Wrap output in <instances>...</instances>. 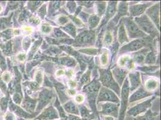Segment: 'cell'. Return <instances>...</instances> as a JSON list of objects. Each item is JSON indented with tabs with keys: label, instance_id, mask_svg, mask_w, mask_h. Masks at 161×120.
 Segmentation results:
<instances>
[{
	"label": "cell",
	"instance_id": "6da1fadb",
	"mask_svg": "<svg viewBox=\"0 0 161 120\" xmlns=\"http://www.w3.org/2000/svg\"><path fill=\"white\" fill-rule=\"evenodd\" d=\"M153 38L151 37H146L143 39H139L135 40L128 44L123 46L120 50V53H124L130 51H136L141 49L144 46H149L150 48L155 47V42L153 41Z\"/></svg>",
	"mask_w": 161,
	"mask_h": 120
},
{
	"label": "cell",
	"instance_id": "7a4b0ae2",
	"mask_svg": "<svg viewBox=\"0 0 161 120\" xmlns=\"http://www.w3.org/2000/svg\"><path fill=\"white\" fill-rule=\"evenodd\" d=\"M134 22L139 29L143 32H145L149 34L151 36L152 38L153 39L156 36H159V31L156 29L152 20L146 15L135 18Z\"/></svg>",
	"mask_w": 161,
	"mask_h": 120
},
{
	"label": "cell",
	"instance_id": "3957f363",
	"mask_svg": "<svg viewBox=\"0 0 161 120\" xmlns=\"http://www.w3.org/2000/svg\"><path fill=\"white\" fill-rule=\"evenodd\" d=\"M101 87V84L98 81L94 80L91 83L88 84L84 88V92L87 94V99L90 106L93 111H96V99H97L98 91Z\"/></svg>",
	"mask_w": 161,
	"mask_h": 120
},
{
	"label": "cell",
	"instance_id": "277c9868",
	"mask_svg": "<svg viewBox=\"0 0 161 120\" xmlns=\"http://www.w3.org/2000/svg\"><path fill=\"white\" fill-rule=\"evenodd\" d=\"M96 40V32L93 30L84 31L73 41V45L75 47L90 46L93 45Z\"/></svg>",
	"mask_w": 161,
	"mask_h": 120
},
{
	"label": "cell",
	"instance_id": "5b68a950",
	"mask_svg": "<svg viewBox=\"0 0 161 120\" xmlns=\"http://www.w3.org/2000/svg\"><path fill=\"white\" fill-rule=\"evenodd\" d=\"M99 81L104 86L114 90L117 94H120V88L113 78L112 73L110 69H99Z\"/></svg>",
	"mask_w": 161,
	"mask_h": 120
},
{
	"label": "cell",
	"instance_id": "8992f818",
	"mask_svg": "<svg viewBox=\"0 0 161 120\" xmlns=\"http://www.w3.org/2000/svg\"><path fill=\"white\" fill-rule=\"evenodd\" d=\"M124 27H126V31L131 39L144 38L148 36L143 32L135 24L132 18H125L122 19Z\"/></svg>",
	"mask_w": 161,
	"mask_h": 120
},
{
	"label": "cell",
	"instance_id": "52a82bcc",
	"mask_svg": "<svg viewBox=\"0 0 161 120\" xmlns=\"http://www.w3.org/2000/svg\"><path fill=\"white\" fill-rule=\"evenodd\" d=\"M111 102L115 103H119L120 100L119 97L111 90L105 87H102L100 90L99 95L98 97V103L101 102Z\"/></svg>",
	"mask_w": 161,
	"mask_h": 120
},
{
	"label": "cell",
	"instance_id": "ba28073f",
	"mask_svg": "<svg viewBox=\"0 0 161 120\" xmlns=\"http://www.w3.org/2000/svg\"><path fill=\"white\" fill-rule=\"evenodd\" d=\"M129 90H130L129 84L128 80L126 79L124 82L122 90V106H121L119 120H123L124 119L126 107H127V100H128L129 93Z\"/></svg>",
	"mask_w": 161,
	"mask_h": 120
},
{
	"label": "cell",
	"instance_id": "9c48e42d",
	"mask_svg": "<svg viewBox=\"0 0 161 120\" xmlns=\"http://www.w3.org/2000/svg\"><path fill=\"white\" fill-rule=\"evenodd\" d=\"M55 94L53 90L45 88L39 94V102L37 110L40 111L43 108L45 107L54 97Z\"/></svg>",
	"mask_w": 161,
	"mask_h": 120
},
{
	"label": "cell",
	"instance_id": "30bf717a",
	"mask_svg": "<svg viewBox=\"0 0 161 120\" xmlns=\"http://www.w3.org/2000/svg\"><path fill=\"white\" fill-rule=\"evenodd\" d=\"M154 98L155 97H152V99L147 100L145 102L136 105L127 111V114L132 116H136L139 114L146 112L147 109L151 106L152 101L154 99Z\"/></svg>",
	"mask_w": 161,
	"mask_h": 120
},
{
	"label": "cell",
	"instance_id": "8fae6325",
	"mask_svg": "<svg viewBox=\"0 0 161 120\" xmlns=\"http://www.w3.org/2000/svg\"><path fill=\"white\" fill-rule=\"evenodd\" d=\"M146 15L150 20H152L153 23L156 25L158 29H159V21H160V5L157 3L150 8H149L147 12Z\"/></svg>",
	"mask_w": 161,
	"mask_h": 120
},
{
	"label": "cell",
	"instance_id": "7c38bea8",
	"mask_svg": "<svg viewBox=\"0 0 161 120\" xmlns=\"http://www.w3.org/2000/svg\"><path fill=\"white\" fill-rule=\"evenodd\" d=\"M119 105L117 103H106L105 104H102V111L100 112L102 114L111 115L114 117L118 116V111H119Z\"/></svg>",
	"mask_w": 161,
	"mask_h": 120
},
{
	"label": "cell",
	"instance_id": "4fadbf2b",
	"mask_svg": "<svg viewBox=\"0 0 161 120\" xmlns=\"http://www.w3.org/2000/svg\"><path fill=\"white\" fill-rule=\"evenodd\" d=\"M127 10H128V7H127V2H125V1L120 2L119 5V7H118L117 14L115 16V17L113 19V20L111 21V22H110L108 24V26L111 27L112 28V26H114L117 24L118 21H119L120 18L124 16L128 15Z\"/></svg>",
	"mask_w": 161,
	"mask_h": 120
},
{
	"label": "cell",
	"instance_id": "5bb4252c",
	"mask_svg": "<svg viewBox=\"0 0 161 120\" xmlns=\"http://www.w3.org/2000/svg\"><path fill=\"white\" fill-rule=\"evenodd\" d=\"M152 3H142L132 5L129 7V12L132 17H138L142 15L147 7Z\"/></svg>",
	"mask_w": 161,
	"mask_h": 120
},
{
	"label": "cell",
	"instance_id": "9a60e30c",
	"mask_svg": "<svg viewBox=\"0 0 161 120\" xmlns=\"http://www.w3.org/2000/svg\"><path fill=\"white\" fill-rule=\"evenodd\" d=\"M117 1H110L108 3V6H107L106 11V15L102 22V24L100 25L99 28H102V26L105 25L107 23V22H108L115 13L117 11Z\"/></svg>",
	"mask_w": 161,
	"mask_h": 120
},
{
	"label": "cell",
	"instance_id": "2e32d148",
	"mask_svg": "<svg viewBox=\"0 0 161 120\" xmlns=\"http://www.w3.org/2000/svg\"><path fill=\"white\" fill-rule=\"evenodd\" d=\"M39 118L44 120L55 119L59 118V115L54 107H53L52 106H49L45 109Z\"/></svg>",
	"mask_w": 161,
	"mask_h": 120
},
{
	"label": "cell",
	"instance_id": "e0dca14e",
	"mask_svg": "<svg viewBox=\"0 0 161 120\" xmlns=\"http://www.w3.org/2000/svg\"><path fill=\"white\" fill-rule=\"evenodd\" d=\"M117 63L120 68H125L127 70H132L134 68L133 60L131 57L128 55L120 57L118 60Z\"/></svg>",
	"mask_w": 161,
	"mask_h": 120
},
{
	"label": "cell",
	"instance_id": "ac0fdd59",
	"mask_svg": "<svg viewBox=\"0 0 161 120\" xmlns=\"http://www.w3.org/2000/svg\"><path fill=\"white\" fill-rule=\"evenodd\" d=\"M129 78L131 82V91H134L141 85V75L140 73L138 72L131 73L129 75Z\"/></svg>",
	"mask_w": 161,
	"mask_h": 120
},
{
	"label": "cell",
	"instance_id": "d6986e66",
	"mask_svg": "<svg viewBox=\"0 0 161 120\" xmlns=\"http://www.w3.org/2000/svg\"><path fill=\"white\" fill-rule=\"evenodd\" d=\"M151 93L147 91L143 87H140V88L131 96L129 99V102L132 103L140 99H143V98L151 95Z\"/></svg>",
	"mask_w": 161,
	"mask_h": 120
},
{
	"label": "cell",
	"instance_id": "ffe728a7",
	"mask_svg": "<svg viewBox=\"0 0 161 120\" xmlns=\"http://www.w3.org/2000/svg\"><path fill=\"white\" fill-rule=\"evenodd\" d=\"M111 73L117 82L120 85H121L123 82V80L126 78L127 71L120 67H115L112 69Z\"/></svg>",
	"mask_w": 161,
	"mask_h": 120
},
{
	"label": "cell",
	"instance_id": "44dd1931",
	"mask_svg": "<svg viewBox=\"0 0 161 120\" xmlns=\"http://www.w3.org/2000/svg\"><path fill=\"white\" fill-rule=\"evenodd\" d=\"M117 33H118V37H117L118 41H119L120 44H123L124 43H126V42L127 43L129 41V40L128 37L127 36L126 31L123 21L120 24Z\"/></svg>",
	"mask_w": 161,
	"mask_h": 120
},
{
	"label": "cell",
	"instance_id": "7402d4cb",
	"mask_svg": "<svg viewBox=\"0 0 161 120\" xmlns=\"http://www.w3.org/2000/svg\"><path fill=\"white\" fill-rule=\"evenodd\" d=\"M53 85L55 86V88H56V90L58 94L61 103L64 104L67 100H68V97H67L65 93H64L65 87H64L63 84L58 83L55 81H53Z\"/></svg>",
	"mask_w": 161,
	"mask_h": 120
},
{
	"label": "cell",
	"instance_id": "603a6c76",
	"mask_svg": "<svg viewBox=\"0 0 161 120\" xmlns=\"http://www.w3.org/2000/svg\"><path fill=\"white\" fill-rule=\"evenodd\" d=\"M159 86V82L155 79H148L144 84L146 91L150 93L155 91Z\"/></svg>",
	"mask_w": 161,
	"mask_h": 120
},
{
	"label": "cell",
	"instance_id": "cb8c5ba5",
	"mask_svg": "<svg viewBox=\"0 0 161 120\" xmlns=\"http://www.w3.org/2000/svg\"><path fill=\"white\" fill-rule=\"evenodd\" d=\"M149 51L148 49H144L142 50L139 51L138 52H136L134 54V60L138 64H142L143 62H144V59L147 54V52Z\"/></svg>",
	"mask_w": 161,
	"mask_h": 120
},
{
	"label": "cell",
	"instance_id": "d4e9b609",
	"mask_svg": "<svg viewBox=\"0 0 161 120\" xmlns=\"http://www.w3.org/2000/svg\"><path fill=\"white\" fill-rule=\"evenodd\" d=\"M64 4V2L61 1H51L49 6V15H54L58 10L60 8L61 6Z\"/></svg>",
	"mask_w": 161,
	"mask_h": 120
},
{
	"label": "cell",
	"instance_id": "484cf974",
	"mask_svg": "<svg viewBox=\"0 0 161 120\" xmlns=\"http://www.w3.org/2000/svg\"><path fill=\"white\" fill-rule=\"evenodd\" d=\"M102 43L105 46H109L112 45V40H113V36L112 33L110 29L106 31L105 34L101 38Z\"/></svg>",
	"mask_w": 161,
	"mask_h": 120
},
{
	"label": "cell",
	"instance_id": "4316f807",
	"mask_svg": "<svg viewBox=\"0 0 161 120\" xmlns=\"http://www.w3.org/2000/svg\"><path fill=\"white\" fill-rule=\"evenodd\" d=\"M64 108L67 112L79 115V110L78 107L74 104L72 101H69L64 105Z\"/></svg>",
	"mask_w": 161,
	"mask_h": 120
},
{
	"label": "cell",
	"instance_id": "83f0119b",
	"mask_svg": "<svg viewBox=\"0 0 161 120\" xmlns=\"http://www.w3.org/2000/svg\"><path fill=\"white\" fill-rule=\"evenodd\" d=\"M58 62L60 64L63 65H66L69 67H75L77 64L75 60L69 57H61L58 59Z\"/></svg>",
	"mask_w": 161,
	"mask_h": 120
},
{
	"label": "cell",
	"instance_id": "f1b7e54d",
	"mask_svg": "<svg viewBox=\"0 0 161 120\" xmlns=\"http://www.w3.org/2000/svg\"><path fill=\"white\" fill-rule=\"evenodd\" d=\"M110 58V52L108 49H102L101 51V56L100 58L101 64L103 67H106L108 65Z\"/></svg>",
	"mask_w": 161,
	"mask_h": 120
},
{
	"label": "cell",
	"instance_id": "f546056e",
	"mask_svg": "<svg viewBox=\"0 0 161 120\" xmlns=\"http://www.w3.org/2000/svg\"><path fill=\"white\" fill-rule=\"evenodd\" d=\"M157 115V113L152 112L151 110H148L144 115L136 117L135 120H156L159 119Z\"/></svg>",
	"mask_w": 161,
	"mask_h": 120
},
{
	"label": "cell",
	"instance_id": "4dcf8cb0",
	"mask_svg": "<svg viewBox=\"0 0 161 120\" xmlns=\"http://www.w3.org/2000/svg\"><path fill=\"white\" fill-rule=\"evenodd\" d=\"M61 29H63L64 31L67 32V33L73 37H76L77 36V28L73 23L69 22L64 27H61Z\"/></svg>",
	"mask_w": 161,
	"mask_h": 120
},
{
	"label": "cell",
	"instance_id": "1f68e13d",
	"mask_svg": "<svg viewBox=\"0 0 161 120\" xmlns=\"http://www.w3.org/2000/svg\"><path fill=\"white\" fill-rule=\"evenodd\" d=\"M101 20V18L96 15H91L90 17H89L88 20V23L90 29H92L98 26L99 24V22Z\"/></svg>",
	"mask_w": 161,
	"mask_h": 120
},
{
	"label": "cell",
	"instance_id": "d6a6232c",
	"mask_svg": "<svg viewBox=\"0 0 161 120\" xmlns=\"http://www.w3.org/2000/svg\"><path fill=\"white\" fill-rule=\"evenodd\" d=\"M156 53L154 50H152L151 52H150L147 53L145 59H144V63L146 64H153L156 62Z\"/></svg>",
	"mask_w": 161,
	"mask_h": 120
},
{
	"label": "cell",
	"instance_id": "836d02e7",
	"mask_svg": "<svg viewBox=\"0 0 161 120\" xmlns=\"http://www.w3.org/2000/svg\"><path fill=\"white\" fill-rule=\"evenodd\" d=\"M106 3L105 1H99L96 2V10H97V13L98 16L101 18L105 12Z\"/></svg>",
	"mask_w": 161,
	"mask_h": 120
},
{
	"label": "cell",
	"instance_id": "e575fe53",
	"mask_svg": "<svg viewBox=\"0 0 161 120\" xmlns=\"http://www.w3.org/2000/svg\"><path fill=\"white\" fill-rule=\"evenodd\" d=\"M91 79V70L89 69L87 71L85 72L80 79V85L82 86L85 84H88L90 82Z\"/></svg>",
	"mask_w": 161,
	"mask_h": 120
},
{
	"label": "cell",
	"instance_id": "d590c367",
	"mask_svg": "<svg viewBox=\"0 0 161 120\" xmlns=\"http://www.w3.org/2000/svg\"><path fill=\"white\" fill-rule=\"evenodd\" d=\"M37 100H33L31 99V98L27 96L26 99L25 100V106H26L27 109L29 110L30 111H33L34 110V108L36 106Z\"/></svg>",
	"mask_w": 161,
	"mask_h": 120
},
{
	"label": "cell",
	"instance_id": "8d00e7d4",
	"mask_svg": "<svg viewBox=\"0 0 161 120\" xmlns=\"http://www.w3.org/2000/svg\"><path fill=\"white\" fill-rule=\"evenodd\" d=\"M78 51L89 55H98V54H99L101 52L99 49H95V48H85V49H79L78 50Z\"/></svg>",
	"mask_w": 161,
	"mask_h": 120
},
{
	"label": "cell",
	"instance_id": "74e56055",
	"mask_svg": "<svg viewBox=\"0 0 161 120\" xmlns=\"http://www.w3.org/2000/svg\"><path fill=\"white\" fill-rule=\"evenodd\" d=\"M53 36H54L53 37H55L58 39H63L64 38L66 39V38L69 37H68V36L67 34L64 33L63 31H61L60 29L57 28H54V30H53Z\"/></svg>",
	"mask_w": 161,
	"mask_h": 120
},
{
	"label": "cell",
	"instance_id": "f35d334b",
	"mask_svg": "<svg viewBox=\"0 0 161 120\" xmlns=\"http://www.w3.org/2000/svg\"><path fill=\"white\" fill-rule=\"evenodd\" d=\"M69 20V17L64 15H60L57 18V22L60 26H64L66 24H68Z\"/></svg>",
	"mask_w": 161,
	"mask_h": 120
},
{
	"label": "cell",
	"instance_id": "ab89813d",
	"mask_svg": "<svg viewBox=\"0 0 161 120\" xmlns=\"http://www.w3.org/2000/svg\"><path fill=\"white\" fill-rule=\"evenodd\" d=\"M54 106L57 108V109L58 111V112H59V115L62 118V119H64V118H66V113L65 112H64V108L62 107V106H61L58 99H56V101L55 102V104H54Z\"/></svg>",
	"mask_w": 161,
	"mask_h": 120
},
{
	"label": "cell",
	"instance_id": "60d3db41",
	"mask_svg": "<svg viewBox=\"0 0 161 120\" xmlns=\"http://www.w3.org/2000/svg\"><path fill=\"white\" fill-rule=\"evenodd\" d=\"M80 111L82 115V116L84 118H86V119H90L91 118V114L89 112L88 109L84 106L80 107Z\"/></svg>",
	"mask_w": 161,
	"mask_h": 120
},
{
	"label": "cell",
	"instance_id": "b9f144b4",
	"mask_svg": "<svg viewBox=\"0 0 161 120\" xmlns=\"http://www.w3.org/2000/svg\"><path fill=\"white\" fill-rule=\"evenodd\" d=\"M53 30V28L48 24H44L41 25L40 28V31L43 34H48L51 33Z\"/></svg>",
	"mask_w": 161,
	"mask_h": 120
},
{
	"label": "cell",
	"instance_id": "7bdbcfd3",
	"mask_svg": "<svg viewBox=\"0 0 161 120\" xmlns=\"http://www.w3.org/2000/svg\"><path fill=\"white\" fill-rule=\"evenodd\" d=\"M159 68V66H153V65H148V66H144L143 67H139V69L142 72L146 73H151L156 71Z\"/></svg>",
	"mask_w": 161,
	"mask_h": 120
},
{
	"label": "cell",
	"instance_id": "ee69618b",
	"mask_svg": "<svg viewBox=\"0 0 161 120\" xmlns=\"http://www.w3.org/2000/svg\"><path fill=\"white\" fill-rule=\"evenodd\" d=\"M69 18H70L72 21L77 26H78L79 27H82L84 26V23L82 20H81L80 19H79L78 18H77L76 16H72V15H69Z\"/></svg>",
	"mask_w": 161,
	"mask_h": 120
},
{
	"label": "cell",
	"instance_id": "f6af8a7d",
	"mask_svg": "<svg viewBox=\"0 0 161 120\" xmlns=\"http://www.w3.org/2000/svg\"><path fill=\"white\" fill-rule=\"evenodd\" d=\"M67 7L69 12L73 14L77 9V4L75 1H69L67 3Z\"/></svg>",
	"mask_w": 161,
	"mask_h": 120
},
{
	"label": "cell",
	"instance_id": "bcb514c9",
	"mask_svg": "<svg viewBox=\"0 0 161 120\" xmlns=\"http://www.w3.org/2000/svg\"><path fill=\"white\" fill-rule=\"evenodd\" d=\"M46 5H44L39 10V16H40V17L44 19L45 15H46Z\"/></svg>",
	"mask_w": 161,
	"mask_h": 120
},
{
	"label": "cell",
	"instance_id": "7dc6e473",
	"mask_svg": "<svg viewBox=\"0 0 161 120\" xmlns=\"http://www.w3.org/2000/svg\"><path fill=\"white\" fill-rule=\"evenodd\" d=\"M43 2H35V1H33V2H29V7H30V8L33 10H36L38 6L39 5H40Z\"/></svg>",
	"mask_w": 161,
	"mask_h": 120
},
{
	"label": "cell",
	"instance_id": "c3c4849f",
	"mask_svg": "<svg viewBox=\"0 0 161 120\" xmlns=\"http://www.w3.org/2000/svg\"><path fill=\"white\" fill-rule=\"evenodd\" d=\"M75 101L78 104H81L84 101V97L82 94H78L75 98Z\"/></svg>",
	"mask_w": 161,
	"mask_h": 120
},
{
	"label": "cell",
	"instance_id": "681fc988",
	"mask_svg": "<svg viewBox=\"0 0 161 120\" xmlns=\"http://www.w3.org/2000/svg\"><path fill=\"white\" fill-rule=\"evenodd\" d=\"M79 4H81L82 6H84L87 8H90L93 6L94 2L92 1H79L78 2Z\"/></svg>",
	"mask_w": 161,
	"mask_h": 120
},
{
	"label": "cell",
	"instance_id": "f907efd6",
	"mask_svg": "<svg viewBox=\"0 0 161 120\" xmlns=\"http://www.w3.org/2000/svg\"><path fill=\"white\" fill-rule=\"evenodd\" d=\"M31 44V39L30 38H26L24 40L23 42V47L25 49H27Z\"/></svg>",
	"mask_w": 161,
	"mask_h": 120
},
{
	"label": "cell",
	"instance_id": "816d5d0a",
	"mask_svg": "<svg viewBox=\"0 0 161 120\" xmlns=\"http://www.w3.org/2000/svg\"><path fill=\"white\" fill-rule=\"evenodd\" d=\"M77 85L78 84H77V83L76 82L73 81V80H71V79L69 80V82H68V85H69V86L70 87V88H72V89L76 88V87L77 86Z\"/></svg>",
	"mask_w": 161,
	"mask_h": 120
},
{
	"label": "cell",
	"instance_id": "f5cc1de1",
	"mask_svg": "<svg viewBox=\"0 0 161 120\" xmlns=\"http://www.w3.org/2000/svg\"><path fill=\"white\" fill-rule=\"evenodd\" d=\"M89 16L88 14L85 13L84 12H81V13H80V17L82 19V20H84L85 22H86L87 21L88 19L89 18Z\"/></svg>",
	"mask_w": 161,
	"mask_h": 120
},
{
	"label": "cell",
	"instance_id": "db71d44e",
	"mask_svg": "<svg viewBox=\"0 0 161 120\" xmlns=\"http://www.w3.org/2000/svg\"><path fill=\"white\" fill-rule=\"evenodd\" d=\"M30 22H31V23H33L34 24H39L40 23V20L37 18L33 16L30 18Z\"/></svg>",
	"mask_w": 161,
	"mask_h": 120
},
{
	"label": "cell",
	"instance_id": "11a10c76",
	"mask_svg": "<svg viewBox=\"0 0 161 120\" xmlns=\"http://www.w3.org/2000/svg\"><path fill=\"white\" fill-rule=\"evenodd\" d=\"M26 58V55L25 53H20L19 55H18V60L21 62H23Z\"/></svg>",
	"mask_w": 161,
	"mask_h": 120
},
{
	"label": "cell",
	"instance_id": "9f6ffc18",
	"mask_svg": "<svg viewBox=\"0 0 161 120\" xmlns=\"http://www.w3.org/2000/svg\"><path fill=\"white\" fill-rule=\"evenodd\" d=\"M65 74V71L63 69H60L58 70L56 72V76H57V77H60V76L64 75Z\"/></svg>",
	"mask_w": 161,
	"mask_h": 120
},
{
	"label": "cell",
	"instance_id": "6f0895ef",
	"mask_svg": "<svg viewBox=\"0 0 161 120\" xmlns=\"http://www.w3.org/2000/svg\"><path fill=\"white\" fill-rule=\"evenodd\" d=\"M66 120H82L79 117L74 115H69L67 118H66Z\"/></svg>",
	"mask_w": 161,
	"mask_h": 120
},
{
	"label": "cell",
	"instance_id": "680465c9",
	"mask_svg": "<svg viewBox=\"0 0 161 120\" xmlns=\"http://www.w3.org/2000/svg\"><path fill=\"white\" fill-rule=\"evenodd\" d=\"M67 94L70 96H73L76 94V91H75L74 89H70L67 90Z\"/></svg>",
	"mask_w": 161,
	"mask_h": 120
},
{
	"label": "cell",
	"instance_id": "91938a15",
	"mask_svg": "<svg viewBox=\"0 0 161 120\" xmlns=\"http://www.w3.org/2000/svg\"><path fill=\"white\" fill-rule=\"evenodd\" d=\"M73 74H74V72H73V71L72 70H69L66 72L67 76H68L69 78H71L72 77V76H73Z\"/></svg>",
	"mask_w": 161,
	"mask_h": 120
}]
</instances>
